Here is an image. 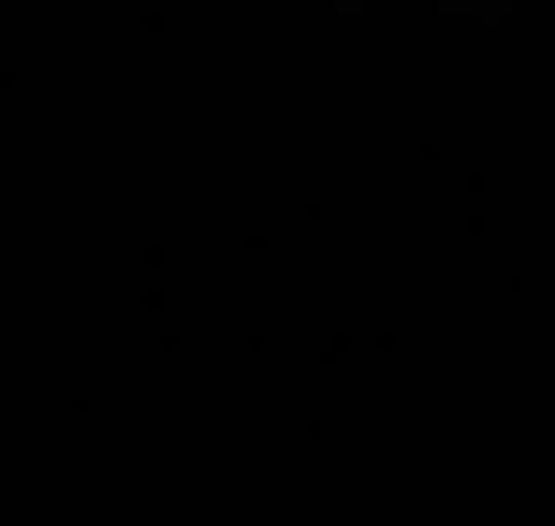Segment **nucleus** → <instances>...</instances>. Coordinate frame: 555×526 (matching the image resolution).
I'll list each match as a JSON object with an SVG mask.
<instances>
[]
</instances>
